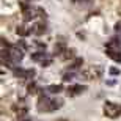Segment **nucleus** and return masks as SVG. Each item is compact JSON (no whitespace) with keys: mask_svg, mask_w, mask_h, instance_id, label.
Returning <instances> with one entry per match:
<instances>
[{"mask_svg":"<svg viewBox=\"0 0 121 121\" xmlns=\"http://www.w3.org/2000/svg\"><path fill=\"white\" fill-rule=\"evenodd\" d=\"M22 16L25 21H31V19L41 17V16H46V11L43 8H38V6H27V5H22Z\"/></svg>","mask_w":121,"mask_h":121,"instance_id":"nucleus-5","label":"nucleus"},{"mask_svg":"<svg viewBox=\"0 0 121 121\" xmlns=\"http://www.w3.org/2000/svg\"><path fill=\"white\" fill-rule=\"evenodd\" d=\"M110 72H112V74H118L120 71H118V69H110Z\"/></svg>","mask_w":121,"mask_h":121,"instance_id":"nucleus-17","label":"nucleus"},{"mask_svg":"<svg viewBox=\"0 0 121 121\" xmlns=\"http://www.w3.org/2000/svg\"><path fill=\"white\" fill-rule=\"evenodd\" d=\"M46 24L44 22H36V24H33L31 25V28H30V31L33 33V35H43V33H46Z\"/></svg>","mask_w":121,"mask_h":121,"instance_id":"nucleus-9","label":"nucleus"},{"mask_svg":"<svg viewBox=\"0 0 121 121\" xmlns=\"http://www.w3.org/2000/svg\"><path fill=\"white\" fill-rule=\"evenodd\" d=\"M104 115L107 118H118L121 115V104H115V102H105L104 104Z\"/></svg>","mask_w":121,"mask_h":121,"instance_id":"nucleus-6","label":"nucleus"},{"mask_svg":"<svg viewBox=\"0 0 121 121\" xmlns=\"http://www.w3.org/2000/svg\"><path fill=\"white\" fill-rule=\"evenodd\" d=\"M31 60L33 61H41V65L43 63H46V61H49V55L46 54V52H36V54H33L31 55Z\"/></svg>","mask_w":121,"mask_h":121,"instance_id":"nucleus-10","label":"nucleus"},{"mask_svg":"<svg viewBox=\"0 0 121 121\" xmlns=\"http://www.w3.org/2000/svg\"><path fill=\"white\" fill-rule=\"evenodd\" d=\"M16 33L21 35V36H27V35H30L31 31H30V28H27L25 25H19V27L16 28Z\"/></svg>","mask_w":121,"mask_h":121,"instance_id":"nucleus-13","label":"nucleus"},{"mask_svg":"<svg viewBox=\"0 0 121 121\" xmlns=\"http://www.w3.org/2000/svg\"><path fill=\"white\" fill-rule=\"evenodd\" d=\"M55 121H69V120H66V118H60V120H55Z\"/></svg>","mask_w":121,"mask_h":121,"instance_id":"nucleus-18","label":"nucleus"},{"mask_svg":"<svg viewBox=\"0 0 121 121\" xmlns=\"http://www.w3.org/2000/svg\"><path fill=\"white\" fill-rule=\"evenodd\" d=\"M104 74V68L101 65H90V66L83 68L80 71V76L86 80H98Z\"/></svg>","mask_w":121,"mask_h":121,"instance_id":"nucleus-3","label":"nucleus"},{"mask_svg":"<svg viewBox=\"0 0 121 121\" xmlns=\"http://www.w3.org/2000/svg\"><path fill=\"white\" fill-rule=\"evenodd\" d=\"M63 107V101L58 98H49V96H46V94H41L39 99H38V112H55V110H58V108Z\"/></svg>","mask_w":121,"mask_h":121,"instance_id":"nucleus-1","label":"nucleus"},{"mask_svg":"<svg viewBox=\"0 0 121 121\" xmlns=\"http://www.w3.org/2000/svg\"><path fill=\"white\" fill-rule=\"evenodd\" d=\"M105 54L113 60V61L117 63H121V49H120V44H118V41L112 39L105 46Z\"/></svg>","mask_w":121,"mask_h":121,"instance_id":"nucleus-4","label":"nucleus"},{"mask_svg":"<svg viewBox=\"0 0 121 121\" xmlns=\"http://www.w3.org/2000/svg\"><path fill=\"white\" fill-rule=\"evenodd\" d=\"M17 121H31V120H30V118H27V117H24V118H19Z\"/></svg>","mask_w":121,"mask_h":121,"instance_id":"nucleus-16","label":"nucleus"},{"mask_svg":"<svg viewBox=\"0 0 121 121\" xmlns=\"http://www.w3.org/2000/svg\"><path fill=\"white\" fill-rule=\"evenodd\" d=\"M31 2H33V0H31Z\"/></svg>","mask_w":121,"mask_h":121,"instance_id":"nucleus-19","label":"nucleus"},{"mask_svg":"<svg viewBox=\"0 0 121 121\" xmlns=\"http://www.w3.org/2000/svg\"><path fill=\"white\" fill-rule=\"evenodd\" d=\"M46 91L50 94H58L63 91V85H49L47 88H46Z\"/></svg>","mask_w":121,"mask_h":121,"instance_id":"nucleus-11","label":"nucleus"},{"mask_svg":"<svg viewBox=\"0 0 121 121\" xmlns=\"http://www.w3.org/2000/svg\"><path fill=\"white\" fill-rule=\"evenodd\" d=\"M80 65H83V58H76L74 61L71 63V66H69V69H71V71H72V69H77V68L80 66Z\"/></svg>","mask_w":121,"mask_h":121,"instance_id":"nucleus-14","label":"nucleus"},{"mask_svg":"<svg viewBox=\"0 0 121 121\" xmlns=\"http://www.w3.org/2000/svg\"><path fill=\"white\" fill-rule=\"evenodd\" d=\"M13 74L16 77H21V79H31V77H35V69H21V68H14L13 69Z\"/></svg>","mask_w":121,"mask_h":121,"instance_id":"nucleus-7","label":"nucleus"},{"mask_svg":"<svg viewBox=\"0 0 121 121\" xmlns=\"http://www.w3.org/2000/svg\"><path fill=\"white\" fill-rule=\"evenodd\" d=\"M28 94H36L38 93V86H36V83L35 82H33V83H30V85H28Z\"/></svg>","mask_w":121,"mask_h":121,"instance_id":"nucleus-15","label":"nucleus"},{"mask_svg":"<svg viewBox=\"0 0 121 121\" xmlns=\"http://www.w3.org/2000/svg\"><path fill=\"white\" fill-rule=\"evenodd\" d=\"M74 54H76V50H74V49H66L61 55H60V58H61V60H71V58L76 57Z\"/></svg>","mask_w":121,"mask_h":121,"instance_id":"nucleus-12","label":"nucleus"},{"mask_svg":"<svg viewBox=\"0 0 121 121\" xmlns=\"http://www.w3.org/2000/svg\"><path fill=\"white\" fill-rule=\"evenodd\" d=\"M85 90H86V86H85V85H72V86H69V88L66 90V94L72 98V96L82 94V93H83Z\"/></svg>","mask_w":121,"mask_h":121,"instance_id":"nucleus-8","label":"nucleus"},{"mask_svg":"<svg viewBox=\"0 0 121 121\" xmlns=\"http://www.w3.org/2000/svg\"><path fill=\"white\" fill-rule=\"evenodd\" d=\"M5 57H6L8 65H17L24 58V52L22 49H19V46H9L6 52L2 50V58H5Z\"/></svg>","mask_w":121,"mask_h":121,"instance_id":"nucleus-2","label":"nucleus"}]
</instances>
